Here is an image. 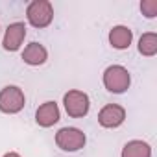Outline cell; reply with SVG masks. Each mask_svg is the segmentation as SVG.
<instances>
[{"label":"cell","mask_w":157,"mask_h":157,"mask_svg":"<svg viewBox=\"0 0 157 157\" xmlns=\"http://www.w3.org/2000/svg\"><path fill=\"white\" fill-rule=\"evenodd\" d=\"M131 85V74L122 65H111L104 70V87L113 94H122Z\"/></svg>","instance_id":"cell-1"},{"label":"cell","mask_w":157,"mask_h":157,"mask_svg":"<svg viewBox=\"0 0 157 157\" xmlns=\"http://www.w3.org/2000/svg\"><path fill=\"white\" fill-rule=\"evenodd\" d=\"M26 19L35 28H46L54 21V6L48 0H32L26 8Z\"/></svg>","instance_id":"cell-2"},{"label":"cell","mask_w":157,"mask_h":157,"mask_svg":"<svg viewBox=\"0 0 157 157\" xmlns=\"http://www.w3.org/2000/svg\"><path fill=\"white\" fill-rule=\"evenodd\" d=\"M63 105H65V111H67L68 117H72V118H83L89 113V109H91V100H89L87 93L72 89V91L65 93Z\"/></svg>","instance_id":"cell-3"},{"label":"cell","mask_w":157,"mask_h":157,"mask_svg":"<svg viewBox=\"0 0 157 157\" xmlns=\"http://www.w3.org/2000/svg\"><path fill=\"white\" fill-rule=\"evenodd\" d=\"M26 96L21 87L17 85H6L0 91V111L6 115H17L24 109Z\"/></svg>","instance_id":"cell-4"},{"label":"cell","mask_w":157,"mask_h":157,"mask_svg":"<svg viewBox=\"0 0 157 157\" xmlns=\"http://www.w3.org/2000/svg\"><path fill=\"white\" fill-rule=\"evenodd\" d=\"M87 142V137L82 129L78 128H61L57 133H56V144L57 148H61L63 151H78L82 150Z\"/></svg>","instance_id":"cell-5"},{"label":"cell","mask_w":157,"mask_h":157,"mask_svg":"<svg viewBox=\"0 0 157 157\" xmlns=\"http://www.w3.org/2000/svg\"><path fill=\"white\" fill-rule=\"evenodd\" d=\"M126 120V109L118 104H107L98 113V124L107 129H115L122 126Z\"/></svg>","instance_id":"cell-6"},{"label":"cell","mask_w":157,"mask_h":157,"mask_svg":"<svg viewBox=\"0 0 157 157\" xmlns=\"http://www.w3.org/2000/svg\"><path fill=\"white\" fill-rule=\"evenodd\" d=\"M26 37V24L24 22H11L6 28L4 39H2V46L6 52H17Z\"/></svg>","instance_id":"cell-7"},{"label":"cell","mask_w":157,"mask_h":157,"mask_svg":"<svg viewBox=\"0 0 157 157\" xmlns=\"http://www.w3.org/2000/svg\"><path fill=\"white\" fill-rule=\"evenodd\" d=\"M59 118H61V113L56 102H44L35 111V122L41 128H52L54 124L59 122Z\"/></svg>","instance_id":"cell-8"},{"label":"cell","mask_w":157,"mask_h":157,"mask_svg":"<svg viewBox=\"0 0 157 157\" xmlns=\"http://www.w3.org/2000/svg\"><path fill=\"white\" fill-rule=\"evenodd\" d=\"M46 59H48V50H46L41 43H37V41L30 43V44L24 48V52H22V61H24L26 65H30V67L44 65Z\"/></svg>","instance_id":"cell-9"},{"label":"cell","mask_w":157,"mask_h":157,"mask_svg":"<svg viewBox=\"0 0 157 157\" xmlns=\"http://www.w3.org/2000/svg\"><path fill=\"white\" fill-rule=\"evenodd\" d=\"M131 41H133V32L128 26L118 24V26H113L111 28V32H109V44L113 48L126 50V48H129Z\"/></svg>","instance_id":"cell-10"},{"label":"cell","mask_w":157,"mask_h":157,"mask_svg":"<svg viewBox=\"0 0 157 157\" xmlns=\"http://www.w3.org/2000/svg\"><path fill=\"white\" fill-rule=\"evenodd\" d=\"M120 157H151V146L144 140H129L124 144Z\"/></svg>","instance_id":"cell-11"},{"label":"cell","mask_w":157,"mask_h":157,"mask_svg":"<svg viewBox=\"0 0 157 157\" xmlns=\"http://www.w3.org/2000/svg\"><path fill=\"white\" fill-rule=\"evenodd\" d=\"M137 48H139V54H142V56H146V57L155 56V54H157V33H155V32H146V33H142L140 39H139Z\"/></svg>","instance_id":"cell-12"},{"label":"cell","mask_w":157,"mask_h":157,"mask_svg":"<svg viewBox=\"0 0 157 157\" xmlns=\"http://www.w3.org/2000/svg\"><path fill=\"white\" fill-rule=\"evenodd\" d=\"M140 11L146 19L157 17V0H142L140 2Z\"/></svg>","instance_id":"cell-13"},{"label":"cell","mask_w":157,"mask_h":157,"mask_svg":"<svg viewBox=\"0 0 157 157\" xmlns=\"http://www.w3.org/2000/svg\"><path fill=\"white\" fill-rule=\"evenodd\" d=\"M2 157H21V155H19L17 151H8V153H4Z\"/></svg>","instance_id":"cell-14"}]
</instances>
